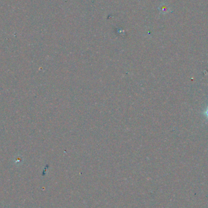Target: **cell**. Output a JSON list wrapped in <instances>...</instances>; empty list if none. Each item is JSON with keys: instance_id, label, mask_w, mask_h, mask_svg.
Listing matches in <instances>:
<instances>
[{"instance_id": "1", "label": "cell", "mask_w": 208, "mask_h": 208, "mask_svg": "<svg viewBox=\"0 0 208 208\" xmlns=\"http://www.w3.org/2000/svg\"><path fill=\"white\" fill-rule=\"evenodd\" d=\"M158 10H159V12L162 15H166L169 13L172 12L169 6L165 2H162L159 5L158 7Z\"/></svg>"}, {"instance_id": "2", "label": "cell", "mask_w": 208, "mask_h": 208, "mask_svg": "<svg viewBox=\"0 0 208 208\" xmlns=\"http://www.w3.org/2000/svg\"><path fill=\"white\" fill-rule=\"evenodd\" d=\"M205 115H206V116L208 118V109L206 110V111L205 112Z\"/></svg>"}]
</instances>
